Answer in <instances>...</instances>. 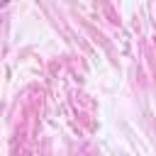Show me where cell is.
<instances>
[{"instance_id": "cell-1", "label": "cell", "mask_w": 156, "mask_h": 156, "mask_svg": "<svg viewBox=\"0 0 156 156\" xmlns=\"http://www.w3.org/2000/svg\"><path fill=\"white\" fill-rule=\"evenodd\" d=\"M0 2H2V5H7V2H10V0H0Z\"/></svg>"}]
</instances>
